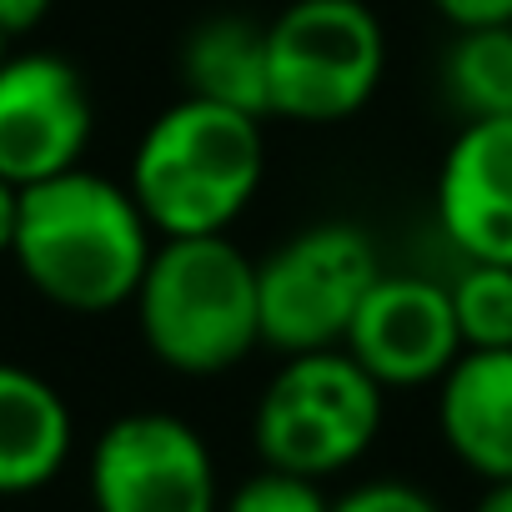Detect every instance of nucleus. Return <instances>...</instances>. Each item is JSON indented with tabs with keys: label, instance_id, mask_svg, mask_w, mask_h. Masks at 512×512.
Masks as SVG:
<instances>
[{
	"label": "nucleus",
	"instance_id": "nucleus-1",
	"mask_svg": "<svg viewBox=\"0 0 512 512\" xmlns=\"http://www.w3.org/2000/svg\"><path fill=\"white\" fill-rule=\"evenodd\" d=\"M156 251V226L136 206L131 186L71 166L36 186H21V216L11 256L21 277L56 307L101 317L136 297Z\"/></svg>",
	"mask_w": 512,
	"mask_h": 512
},
{
	"label": "nucleus",
	"instance_id": "nucleus-2",
	"mask_svg": "<svg viewBox=\"0 0 512 512\" xmlns=\"http://www.w3.org/2000/svg\"><path fill=\"white\" fill-rule=\"evenodd\" d=\"M262 176V116L181 96L136 141L126 186L161 236H211L251 206Z\"/></svg>",
	"mask_w": 512,
	"mask_h": 512
},
{
	"label": "nucleus",
	"instance_id": "nucleus-3",
	"mask_svg": "<svg viewBox=\"0 0 512 512\" xmlns=\"http://www.w3.org/2000/svg\"><path fill=\"white\" fill-rule=\"evenodd\" d=\"M146 352L181 377L231 372L262 347L256 262L226 236H161L131 297Z\"/></svg>",
	"mask_w": 512,
	"mask_h": 512
},
{
	"label": "nucleus",
	"instance_id": "nucleus-4",
	"mask_svg": "<svg viewBox=\"0 0 512 512\" xmlns=\"http://www.w3.org/2000/svg\"><path fill=\"white\" fill-rule=\"evenodd\" d=\"M382 432V382L347 352H297L267 382L251 417L256 457L302 477H337Z\"/></svg>",
	"mask_w": 512,
	"mask_h": 512
},
{
	"label": "nucleus",
	"instance_id": "nucleus-5",
	"mask_svg": "<svg viewBox=\"0 0 512 512\" xmlns=\"http://www.w3.org/2000/svg\"><path fill=\"white\" fill-rule=\"evenodd\" d=\"M387 31L367 0H292L267 26L272 116L297 126L352 121L382 86Z\"/></svg>",
	"mask_w": 512,
	"mask_h": 512
},
{
	"label": "nucleus",
	"instance_id": "nucleus-6",
	"mask_svg": "<svg viewBox=\"0 0 512 512\" xmlns=\"http://www.w3.org/2000/svg\"><path fill=\"white\" fill-rule=\"evenodd\" d=\"M377 277H382V262L362 226L352 221L302 226L267 262H256L262 347L282 357L342 347L347 322Z\"/></svg>",
	"mask_w": 512,
	"mask_h": 512
},
{
	"label": "nucleus",
	"instance_id": "nucleus-7",
	"mask_svg": "<svg viewBox=\"0 0 512 512\" xmlns=\"http://www.w3.org/2000/svg\"><path fill=\"white\" fill-rule=\"evenodd\" d=\"M96 512H216L221 482L206 437L176 412H126L86 457Z\"/></svg>",
	"mask_w": 512,
	"mask_h": 512
},
{
	"label": "nucleus",
	"instance_id": "nucleus-8",
	"mask_svg": "<svg viewBox=\"0 0 512 512\" xmlns=\"http://www.w3.org/2000/svg\"><path fill=\"white\" fill-rule=\"evenodd\" d=\"M96 131L86 76L56 51L0 61V176L36 186L81 166Z\"/></svg>",
	"mask_w": 512,
	"mask_h": 512
},
{
	"label": "nucleus",
	"instance_id": "nucleus-9",
	"mask_svg": "<svg viewBox=\"0 0 512 512\" xmlns=\"http://www.w3.org/2000/svg\"><path fill=\"white\" fill-rule=\"evenodd\" d=\"M342 347L387 387H427L437 382L457 352L462 332L452 317V297L442 282L382 272L357 302Z\"/></svg>",
	"mask_w": 512,
	"mask_h": 512
},
{
	"label": "nucleus",
	"instance_id": "nucleus-10",
	"mask_svg": "<svg viewBox=\"0 0 512 512\" xmlns=\"http://www.w3.org/2000/svg\"><path fill=\"white\" fill-rule=\"evenodd\" d=\"M437 226L462 262L512 267V116L462 121L437 171Z\"/></svg>",
	"mask_w": 512,
	"mask_h": 512
},
{
	"label": "nucleus",
	"instance_id": "nucleus-11",
	"mask_svg": "<svg viewBox=\"0 0 512 512\" xmlns=\"http://www.w3.org/2000/svg\"><path fill=\"white\" fill-rule=\"evenodd\" d=\"M437 432L482 482L512 477V347H462L437 377Z\"/></svg>",
	"mask_w": 512,
	"mask_h": 512
},
{
	"label": "nucleus",
	"instance_id": "nucleus-12",
	"mask_svg": "<svg viewBox=\"0 0 512 512\" xmlns=\"http://www.w3.org/2000/svg\"><path fill=\"white\" fill-rule=\"evenodd\" d=\"M76 447L66 397L31 367L0 362V497H26L61 477Z\"/></svg>",
	"mask_w": 512,
	"mask_h": 512
},
{
	"label": "nucleus",
	"instance_id": "nucleus-13",
	"mask_svg": "<svg viewBox=\"0 0 512 512\" xmlns=\"http://www.w3.org/2000/svg\"><path fill=\"white\" fill-rule=\"evenodd\" d=\"M181 81L186 96L272 116V81H267V26L251 16H211L181 41Z\"/></svg>",
	"mask_w": 512,
	"mask_h": 512
},
{
	"label": "nucleus",
	"instance_id": "nucleus-14",
	"mask_svg": "<svg viewBox=\"0 0 512 512\" xmlns=\"http://www.w3.org/2000/svg\"><path fill=\"white\" fill-rule=\"evenodd\" d=\"M442 96L462 121L512 116V26L457 31L442 56Z\"/></svg>",
	"mask_w": 512,
	"mask_h": 512
},
{
	"label": "nucleus",
	"instance_id": "nucleus-15",
	"mask_svg": "<svg viewBox=\"0 0 512 512\" xmlns=\"http://www.w3.org/2000/svg\"><path fill=\"white\" fill-rule=\"evenodd\" d=\"M462 347H512V267L467 262L447 287Z\"/></svg>",
	"mask_w": 512,
	"mask_h": 512
},
{
	"label": "nucleus",
	"instance_id": "nucleus-16",
	"mask_svg": "<svg viewBox=\"0 0 512 512\" xmlns=\"http://www.w3.org/2000/svg\"><path fill=\"white\" fill-rule=\"evenodd\" d=\"M216 512H332V497L322 492L317 477H302V472H282V467H267L251 472L246 482H236Z\"/></svg>",
	"mask_w": 512,
	"mask_h": 512
},
{
	"label": "nucleus",
	"instance_id": "nucleus-17",
	"mask_svg": "<svg viewBox=\"0 0 512 512\" xmlns=\"http://www.w3.org/2000/svg\"><path fill=\"white\" fill-rule=\"evenodd\" d=\"M332 512H442L437 497L417 482H402V477H372V482H357L352 492L332 497Z\"/></svg>",
	"mask_w": 512,
	"mask_h": 512
},
{
	"label": "nucleus",
	"instance_id": "nucleus-18",
	"mask_svg": "<svg viewBox=\"0 0 512 512\" xmlns=\"http://www.w3.org/2000/svg\"><path fill=\"white\" fill-rule=\"evenodd\" d=\"M432 11H437L452 31H472V26H512V0H432Z\"/></svg>",
	"mask_w": 512,
	"mask_h": 512
},
{
	"label": "nucleus",
	"instance_id": "nucleus-19",
	"mask_svg": "<svg viewBox=\"0 0 512 512\" xmlns=\"http://www.w3.org/2000/svg\"><path fill=\"white\" fill-rule=\"evenodd\" d=\"M51 6L56 0H0V36H26V31H36L46 16H51Z\"/></svg>",
	"mask_w": 512,
	"mask_h": 512
},
{
	"label": "nucleus",
	"instance_id": "nucleus-20",
	"mask_svg": "<svg viewBox=\"0 0 512 512\" xmlns=\"http://www.w3.org/2000/svg\"><path fill=\"white\" fill-rule=\"evenodd\" d=\"M16 216H21V186L0 176V256H11V241H16Z\"/></svg>",
	"mask_w": 512,
	"mask_h": 512
},
{
	"label": "nucleus",
	"instance_id": "nucleus-21",
	"mask_svg": "<svg viewBox=\"0 0 512 512\" xmlns=\"http://www.w3.org/2000/svg\"><path fill=\"white\" fill-rule=\"evenodd\" d=\"M472 512H512V477L487 482V487H482V497L472 502Z\"/></svg>",
	"mask_w": 512,
	"mask_h": 512
},
{
	"label": "nucleus",
	"instance_id": "nucleus-22",
	"mask_svg": "<svg viewBox=\"0 0 512 512\" xmlns=\"http://www.w3.org/2000/svg\"><path fill=\"white\" fill-rule=\"evenodd\" d=\"M0 61H6V36H0Z\"/></svg>",
	"mask_w": 512,
	"mask_h": 512
}]
</instances>
